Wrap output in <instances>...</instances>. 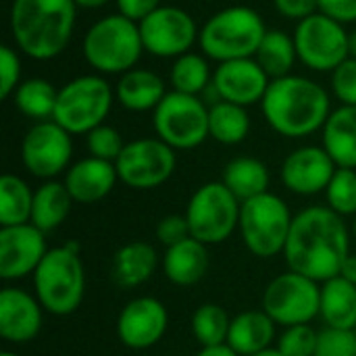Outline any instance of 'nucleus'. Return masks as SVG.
I'll use <instances>...</instances> for the list:
<instances>
[{
  "instance_id": "obj_39",
  "label": "nucleus",
  "mask_w": 356,
  "mask_h": 356,
  "mask_svg": "<svg viewBox=\"0 0 356 356\" xmlns=\"http://www.w3.org/2000/svg\"><path fill=\"white\" fill-rule=\"evenodd\" d=\"M315 356H356L355 330H336V327L321 330Z\"/></svg>"
},
{
  "instance_id": "obj_53",
  "label": "nucleus",
  "mask_w": 356,
  "mask_h": 356,
  "mask_svg": "<svg viewBox=\"0 0 356 356\" xmlns=\"http://www.w3.org/2000/svg\"><path fill=\"white\" fill-rule=\"evenodd\" d=\"M355 334H356V325H355Z\"/></svg>"
},
{
  "instance_id": "obj_46",
  "label": "nucleus",
  "mask_w": 356,
  "mask_h": 356,
  "mask_svg": "<svg viewBox=\"0 0 356 356\" xmlns=\"http://www.w3.org/2000/svg\"><path fill=\"white\" fill-rule=\"evenodd\" d=\"M194 356H240L236 350H232L227 344H221V346H207V348H200Z\"/></svg>"
},
{
  "instance_id": "obj_16",
  "label": "nucleus",
  "mask_w": 356,
  "mask_h": 356,
  "mask_svg": "<svg viewBox=\"0 0 356 356\" xmlns=\"http://www.w3.org/2000/svg\"><path fill=\"white\" fill-rule=\"evenodd\" d=\"M48 250L46 234L33 223L0 227V277L17 282L35 273Z\"/></svg>"
},
{
  "instance_id": "obj_38",
  "label": "nucleus",
  "mask_w": 356,
  "mask_h": 356,
  "mask_svg": "<svg viewBox=\"0 0 356 356\" xmlns=\"http://www.w3.org/2000/svg\"><path fill=\"white\" fill-rule=\"evenodd\" d=\"M125 148V142L121 138V134L111 127V125H100L96 129H92L88 134V150H90V156H96V159H102V161H108V163H115L121 152Z\"/></svg>"
},
{
  "instance_id": "obj_11",
  "label": "nucleus",
  "mask_w": 356,
  "mask_h": 356,
  "mask_svg": "<svg viewBox=\"0 0 356 356\" xmlns=\"http://www.w3.org/2000/svg\"><path fill=\"white\" fill-rule=\"evenodd\" d=\"M156 138L173 150H192L209 138V108L200 96L167 92L152 115Z\"/></svg>"
},
{
  "instance_id": "obj_23",
  "label": "nucleus",
  "mask_w": 356,
  "mask_h": 356,
  "mask_svg": "<svg viewBox=\"0 0 356 356\" xmlns=\"http://www.w3.org/2000/svg\"><path fill=\"white\" fill-rule=\"evenodd\" d=\"M159 267V254L152 244L134 240L123 244L111 263V280L123 290L138 288L146 284Z\"/></svg>"
},
{
  "instance_id": "obj_6",
  "label": "nucleus",
  "mask_w": 356,
  "mask_h": 356,
  "mask_svg": "<svg viewBox=\"0 0 356 356\" xmlns=\"http://www.w3.org/2000/svg\"><path fill=\"white\" fill-rule=\"evenodd\" d=\"M144 52L140 25L123 15L98 19L83 38V56L92 69L106 75L127 73Z\"/></svg>"
},
{
  "instance_id": "obj_43",
  "label": "nucleus",
  "mask_w": 356,
  "mask_h": 356,
  "mask_svg": "<svg viewBox=\"0 0 356 356\" xmlns=\"http://www.w3.org/2000/svg\"><path fill=\"white\" fill-rule=\"evenodd\" d=\"M280 15L294 21H305L319 13V0H273Z\"/></svg>"
},
{
  "instance_id": "obj_22",
  "label": "nucleus",
  "mask_w": 356,
  "mask_h": 356,
  "mask_svg": "<svg viewBox=\"0 0 356 356\" xmlns=\"http://www.w3.org/2000/svg\"><path fill=\"white\" fill-rule=\"evenodd\" d=\"M209 265L211 259H209L207 244L194 238H186L184 242L165 248L163 254L165 277L179 288H190L202 282L204 275L209 273Z\"/></svg>"
},
{
  "instance_id": "obj_51",
  "label": "nucleus",
  "mask_w": 356,
  "mask_h": 356,
  "mask_svg": "<svg viewBox=\"0 0 356 356\" xmlns=\"http://www.w3.org/2000/svg\"><path fill=\"white\" fill-rule=\"evenodd\" d=\"M0 356H19V355H17V353H10V350H2Z\"/></svg>"
},
{
  "instance_id": "obj_25",
  "label": "nucleus",
  "mask_w": 356,
  "mask_h": 356,
  "mask_svg": "<svg viewBox=\"0 0 356 356\" xmlns=\"http://www.w3.org/2000/svg\"><path fill=\"white\" fill-rule=\"evenodd\" d=\"M117 100L123 108L134 113L154 111L167 96V86L161 75L148 69H129L117 81Z\"/></svg>"
},
{
  "instance_id": "obj_13",
  "label": "nucleus",
  "mask_w": 356,
  "mask_h": 356,
  "mask_svg": "<svg viewBox=\"0 0 356 356\" xmlns=\"http://www.w3.org/2000/svg\"><path fill=\"white\" fill-rule=\"evenodd\" d=\"M175 150L161 138H140L127 142L115 161L119 181L134 190H152L163 186L175 171Z\"/></svg>"
},
{
  "instance_id": "obj_5",
  "label": "nucleus",
  "mask_w": 356,
  "mask_h": 356,
  "mask_svg": "<svg viewBox=\"0 0 356 356\" xmlns=\"http://www.w3.org/2000/svg\"><path fill=\"white\" fill-rule=\"evenodd\" d=\"M267 33L263 17L250 6H227L215 13L200 29L202 52L217 60L254 58Z\"/></svg>"
},
{
  "instance_id": "obj_20",
  "label": "nucleus",
  "mask_w": 356,
  "mask_h": 356,
  "mask_svg": "<svg viewBox=\"0 0 356 356\" xmlns=\"http://www.w3.org/2000/svg\"><path fill=\"white\" fill-rule=\"evenodd\" d=\"M42 313L44 307L33 294L6 286L0 292V336L10 344L31 342L42 330Z\"/></svg>"
},
{
  "instance_id": "obj_27",
  "label": "nucleus",
  "mask_w": 356,
  "mask_h": 356,
  "mask_svg": "<svg viewBox=\"0 0 356 356\" xmlns=\"http://www.w3.org/2000/svg\"><path fill=\"white\" fill-rule=\"evenodd\" d=\"M319 317L325 327L355 330L356 325V286L342 275L321 284Z\"/></svg>"
},
{
  "instance_id": "obj_10",
  "label": "nucleus",
  "mask_w": 356,
  "mask_h": 356,
  "mask_svg": "<svg viewBox=\"0 0 356 356\" xmlns=\"http://www.w3.org/2000/svg\"><path fill=\"white\" fill-rule=\"evenodd\" d=\"M261 309L282 327L307 325L319 317L321 284L288 269L267 284Z\"/></svg>"
},
{
  "instance_id": "obj_2",
  "label": "nucleus",
  "mask_w": 356,
  "mask_h": 356,
  "mask_svg": "<svg viewBox=\"0 0 356 356\" xmlns=\"http://www.w3.org/2000/svg\"><path fill=\"white\" fill-rule=\"evenodd\" d=\"M261 106L271 129L284 138H307L323 129L332 115L325 88L300 75L271 79Z\"/></svg>"
},
{
  "instance_id": "obj_8",
  "label": "nucleus",
  "mask_w": 356,
  "mask_h": 356,
  "mask_svg": "<svg viewBox=\"0 0 356 356\" xmlns=\"http://www.w3.org/2000/svg\"><path fill=\"white\" fill-rule=\"evenodd\" d=\"M113 106V88L100 75H81L58 90L52 121L71 136L90 134L100 127Z\"/></svg>"
},
{
  "instance_id": "obj_14",
  "label": "nucleus",
  "mask_w": 356,
  "mask_h": 356,
  "mask_svg": "<svg viewBox=\"0 0 356 356\" xmlns=\"http://www.w3.org/2000/svg\"><path fill=\"white\" fill-rule=\"evenodd\" d=\"M73 156L71 134L56 121H40L25 134L21 142L23 167L38 179H54L69 169Z\"/></svg>"
},
{
  "instance_id": "obj_28",
  "label": "nucleus",
  "mask_w": 356,
  "mask_h": 356,
  "mask_svg": "<svg viewBox=\"0 0 356 356\" xmlns=\"http://www.w3.org/2000/svg\"><path fill=\"white\" fill-rule=\"evenodd\" d=\"M73 198L65 186V181H44L35 194H33V211H31V223L42 229L44 234L58 229L65 219L71 213Z\"/></svg>"
},
{
  "instance_id": "obj_15",
  "label": "nucleus",
  "mask_w": 356,
  "mask_h": 356,
  "mask_svg": "<svg viewBox=\"0 0 356 356\" xmlns=\"http://www.w3.org/2000/svg\"><path fill=\"white\" fill-rule=\"evenodd\" d=\"M138 25L144 50L159 58H177L190 52L200 35L192 15L179 6H159Z\"/></svg>"
},
{
  "instance_id": "obj_12",
  "label": "nucleus",
  "mask_w": 356,
  "mask_h": 356,
  "mask_svg": "<svg viewBox=\"0 0 356 356\" xmlns=\"http://www.w3.org/2000/svg\"><path fill=\"white\" fill-rule=\"evenodd\" d=\"M292 38L298 60L319 73L334 71L350 56V33L342 23L323 13L298 21Z\"/></svg>"
},
{
  "instance_id": "obj_48",
  "label": "nucleus",
  "mask_w": 356,
  "mask_h": 356,
  "mask_svg": "<svg viewBox=\"0 0 356 356\" xmlns=\"http://www.w3.org/2000/svg\"><path fill=\"white\" fill-rule=\"evenodd\" d=\"M111 0H75L77 6H83V8H100L104 4H108Z\"/></svg>"
},
{
  "instance_id": "obj_37",
  "label": "nucleus",
  "mask_w": 356,
  "mask_h": 356,
  "mask_svg": "<svg viewBox=\"0 0 356 356\" xmlns=\"http://www.w3.org/2000/svg\"><path fill=\"white\" fill-rule=\"evenodd\" d=\"M319 332L313 330L311 323L307 325H290L277 336L275 348L282 356H315Z\"/></svg>"
},
{
  "instance_id": "obj_26",
  "label": "nucleus",
  "mask_w": 356,
  "mask_h": 356,
  "mask_svg": "<svg viewBox=\"0 0 356 356\" xmlns=\"http://www.w3.org/2000/svg\"><path fill=\"white\" fill-rule=\"evenodd\" d=\"M323 148L338 167L356 169V104L332 111L323 129Z\"/></svg>"
},
{
  "instance_id": "obj_1",
  "label": "nucleus",
  "mask_w": 356,
  "mask_h": 356,
  "mask_svg": "<svg viewBox=\"0 0 356 356\" xmlns=\"http://www.w3.org/2000/svg\"><path fill=\"white\" fill-rule=\"evenodd\" d=\"M350 254V232L344 217L330 207H309L294 215L284 250L290 271L319 284L338 277Z\"/></svg>"
},
{
  "instance_id": "obj_29",
  "label": "nucleus",
  "mask_w": 356,
  "mask_h": 356,
  "mask_svg": "<svg viewBox=\"0 0 356 356\" xmlns=\"http://www.w3.org/2000/svg\"><path fill=\"white\" fill-rule=\"evenodd\" d=\"M221 181L240 202H244V200H250L254 196L269 192L271 177L263 161L254 156H238L225 165Z\"/></svg>"
},
{
  "instance_id": "obj_33",
  "label": "nucleus",
  "mask_w": 356,
  "mask_h": 356,
  "mask_svg": "<svg viewBox=\"0 0 356 356\" xmlns=\"http://www.w3.org/2000/svg\"><path fill=\"white\" fill-rule=\"evenodd\" d=\"M15 106L29 119L50 121L54 117L58 90L44 77H29L15 90Z\"/></svg>"
},
{
  "instance_id": "obj_7",
  "label": "nucleus",
  "mask_w": 356,
  "mask_h": 356,
  "mask_svg": "<svg viewBox=\"0 0 356 356\" xmlns=\"http://www.w3.org/2000/svg\"><path fill=\"white\" fill-rule=\"evenodd\" d=\"M292 221L294 215L286 200L277 194L265 192L242 202L238 232L248 252L259 259H273L284 254Z\"/></svg>"
},
{
  "instance_id": "obj_18",
  "label": "nucleus",
  "mask_w": 356,
  "mask_h": 356,
  "mask_svg": "<svg viewBox=\"0 0 356 356\" xmlns=\"http://www.w3.org/2000/svg\"><path fill=\"white\" fill-rule=\"evenodd\" d=\"M271 79L257 58H236L219 63L213 73V88L219 100L250 106L263 102Z\"/></svg>"
},
{
  "instance_id": "obj_17",
  "label": "nucleus",
  "mask_w": 356,
  "mask_h": 356,
  "mask_svg": "<svg viewBox=\"0 0 356 356\" xmlns=\"http://www.w3.org/2000/svg\"><path fill=\"white\" fill-rule=\"evenodd\" d=\"M169 327V313L159 298L138 296L129 300L117 319V336L131 350L156 346Z\"/></svg>"
},
{
  "instance_id": "obj_34",
  "label": "nucleus",
  "mask_w": 356,
  "mask_h": 356,
  "mask_svg": "<svg viewBox=\"0 0 356 356\" xmlns=\"http://www.w3.org/2000/svg\"><path fill=\"white\" fill-rule=\"evenodd\" d=\"M169 79L175 92L190 94V96H200L209 88V83H213V75L207 58L196 52H186L177 56L171 67Z\"/></svg>"
},
{
  "instance_id": "obj_49",
  "label": "nucleus",
  "mask_w": 356,
  "mask_h": 356,
  "mask_svg": "<svg viewBox=\"0 0 356 356\" xmlns=\"http://www.w3.org/2000/svg\"><path fill=\"white\" fill-rule=\"evenodd\" d=\"M252 356H282V353H280L277 348H269V350H263V353H259V355H252Z\"/></svg>"
},
{
  "instance_id": "obj_21",
  "label": "nucleus",
  "mask_w": 356,
  "mask_h": 356,
  "mask_svg": "<svg viewBox=\"0 0 356 356\" xmlns=\"http://www.w3.org/2000/svg\"><path fill=\"white\" fill-rule=\"evenodd\" d=\"M119 181L115 163L88 156L73 163L65 173V186L71 198L79 204H94L104 200Z\"/></svg>"
},
{
  "instance_id": "obj_9",
  "label": "nucleus",
  "mask_w": 356,
  "mask_h": 356,
  "mask_svg": "<svg viewBox=\"0 0 356 356\" xmlns=\"http://www.w3.org/2000/svg\"><path fill=\"white\" fill-rule=\"evenodd\" d=\"M240 207L242 202L223 181L202 184L186 209L190 236L207 246L229 240L240 225Z\"/></svg>"
},
{
  "instance_id": "obj_40",
  "label": "nucleus",
  "mask_w": 356,
  "mask_h": 356,
  "mask_svg": "<svg viewBox=\"0 0 356 356\" xmlns=\"http://www.w3.org/2000/svg\"><path fill=\"white\" fill-rule=\"evenodd\" d=\"M332 92L342 102L353 106L356 104V58L348 56L340 67L332 71Z\"/></svg>"
},
{
  "instance_id": "obj_45",
  "label": "nucleus",
  "mask_w": 356,
  "mask_h": 356,
  "mask_svg": "<svg viewBox=\"0 0 356 356\" xmlns=\"http://www.w3.org/2000/svg\"><path fill=\"white\" fill-rule=\"evenodd\" d=\"M119 15L140 23L142 19H146L150 13H154L161 6V0H115Z\"/></svg>"
},
{
  "instance_id": "obj_31",
  "label": "nucleus",
  "mask_w": 356,
  "mask_h": 356,
  "mask_svg": "<svg viewBox=\"0 0 356 356\" xmlns=\"http://www.w3.org/2000/svg\"><path fill=\"white\" fill-rule=\"evenodd\" d=\"M254 58L263 67V71L269 75V79H280V77L290 75L298 58L294 38H290L282 29H267Z\"/></svg>"
},
{
  "instance_id": "obj_30",
  "label": "nucleus",
  "mask_w": 356,
  "mask_h": 356,
  "mask_svg": "<svg viewBox=\"0 0 356 356\" xmlns=\"http://www.w3.org/2000/svg\"><path fill=\"white\" fill-rule=\"evenodd\" d=\"M250 131V117L246 106L217 100L209 108V136L219 144L234 146L246 140Z\"/></svg>"
},
{
  "instance_id": "obj_3",
  "label": "nucleus",
  "mask_w": 356,
  "mask_h": 356,
  "mask_svg": "<svg viewBox=\"0 0 356 356\" xmlns=\"http://www.w3.org/2000/svg\"><path fill=\"white\" fill-rule=\"evenodd\" d=\"M75 19V0H13L8 17L17 48L35 60H50L67 48Z\"/></svg>"
},
{
  "instance_id": "obj_42",
  "label": "nucleus",
  "mask_w": 356,
  "mask_h": 356,
  "mask_svg": "<svg viewBox=\"0 0 356 356\" xmlns=\"http://www.w3.org/2000/svg\"><path fill=\"white\" fill-rule=\"evenodd\" d=\"M186 238H192L186 215H167V217H163L159 221V225H156V240L165 248L175 246V244L184 242Z\"/></svg>"
},
{
  "instance_id": "obj_44",
  "label": "nucleus",
  "mask_w": 356,
  "mask_h": 356,
  "mask_svg": "<svg viewBox=\"0 0 356 356\" xmlns=\"http://www.w3.org/2000/svg\"><path fill=\"white\" fill-rule=\"evenodd\" d=\"M319 13L336 19L338 23H355L356 0H319Z\"/></svg>"
},
{
  "instance_id": "obj_35",
  "label": "nucleus",
  "mask_w": 356,
  "mask_h": 356,
  "mask_svg": "<svg viewBox=\"0 0 356 356\" xmlns=\"http://www.w3.org/2000/svg\"><path fill=\"white\" fill-rule=\"evenodd\" d=\"M190 325H192V336L200 344V348L221 346V344H227L232 317L227 315L223 307L215 302H207L194 311Z\"/></svg>"
},
{
  "instance_id": "obj_50",
  "label": "nucleus",
  "mask_w": 356,
  "mask_h": 356,
  "mask_svg": "<svg viewBox=\"0 0 356 356\" xmlns=\"http://www.w3.org/2000/svg\"><path fill=\"white\" fill-rule=\"evenodd\" d=\"M350 56H355L356 58V31L355 33H350Z\"/></svg>"
},
{
  "instance_id": "obj_19",
  "label": "nucleus",
  "mask_w": 356,
  "mask_h": 356,
  "mask_svg": "<svg viewBox=\"0 0 356 356\" xmlns=\"http://www.w3.org/2000/svg\"><path fill=\"white\" fill-rule=\"evenodd\" d=\"M338 165L323 146H302L290 152L282 165L284 186L298 196L325 192Z\"/></svg>"
},
{
  "instance_id": "obj_52",
  "label": "nucleus",
  "mask_w": 356,
  "mask_h": 356,
  "mask_svg": "<svg viewBox=\"0 0 356 356\" xmlns=\"http://www.w3.org/2000/svg\"><path fill=\"white\" fill-rule=\"evenodd\" d=\"M353 236H355V240H356V217H355V223H353Z\"/></svg>"
},
{
  "instance_id": "obj_41",
  "label": "nucleus",
  "mask_w": 356,
  "mask_h": 356,
  "mask_svg": "<svg viewBox=\"0 0 356 356\" xmlns=\"http://www.w3.org/2000/svg\"><path fill=\"white\" fill-rule=\"evenodd\" d=\"M21 79V58L10 46H0V98L15 94Z\"/></svg>"
},
{
  "instance_id": "obj_36",
  "label": "nucleus",
  "mask_w": 356,
  "mask_h": 356,
  "mask_svg": "<svg viewBox=\"0 0 356 356\" xmlns=\"http://www.w3.org/2000/svg\"><path fill=\"white\" fill-rule=\"evenodd\" d=\"M327 207L340 217H356V169L338 167L327 190Z\"/></svg>"
},
{
  "instance_id": "obj_24",
  "label": "nucleus",
  "mask_w": 356,
  "mask_h": 356,
  "mask_svg": "<svg viewBox=\"0 0 356 356\" xmlns=\"http://www.w3.org/2000/svg\"><path fill=\"white\" fill-rule=\"evenodd\" d=\"M275 321L261 311H244L232 319L227 346L240 356H252L269 350L275 340Z\"/></svg>"
},
{
  "instance_id": "obj_47",
  "label": "nucleus",
  "mask_w": 356,
  "mask_h": 356,
  "mask_svg": "<svg viewBox=\"0 0 356 356\" xmlns=\"http://www.w3.org/2000/svg\"><path fill=\"white\" fill-rule=\"evenodd\" d=\"M340 275L356 286V254H348V259L344 261V265L340 269Z\"/></svg>"
},
{
  "instance_id": "obj_4",
  "label": "nucleus",
  "mask_w": 356,
  "mask_h": 356,
  "mask_svg": "<svg viewBox=\"0 0 356 356\" xmlns=\"http://www.w3.org/2000/svg\"><path fill=\"white\" fill-rule=\"evenodd\" d=\"M33 288L46 313L56 317L75 313L86 296V269L79 246L69 242L50 248L33 273Z\"/></svg>"
},
{
  "instance_id": "obj_32",
  "label": "nucleus",
  "mask_w": 356,
  "mask_h": 356,
  "mask_svg": "<svg viewBox=\"0 0 356 356\" xmlns=\"http://www.w3.org/2000/svg\"><path fill=\"white\" fill-rule=\"evenodd\" d=\"M33 194L35 192H31L19 175L4 173L0 177V225L13 227L31 223Z\"/></svg>"
}]
</instances>
